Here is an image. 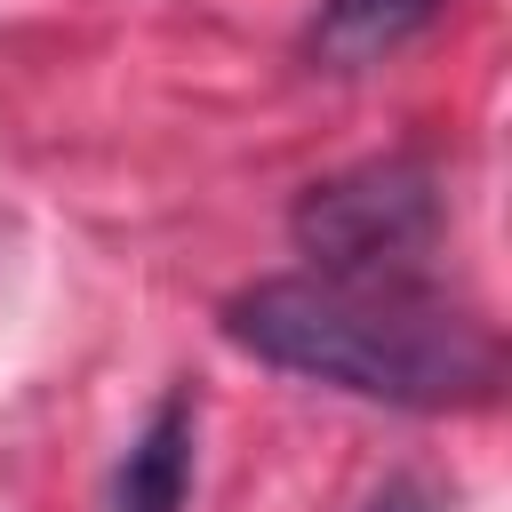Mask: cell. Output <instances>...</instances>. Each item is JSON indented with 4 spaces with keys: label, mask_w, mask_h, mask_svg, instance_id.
Segmentation results:
<instances>
[{
    "label": "cell",
    "mask_w": 512,
    "mask_h": 512,
    "mask_svg": "<svg viewBox=\"0 0 512 512\" xmlns=\"http://www.w3.org/2000/svg\"><path fill=\"white\" fill-rule=\"evenodd\" d=\"M224 336L288 376L392 400L448 408L496 392V336L416 280H256L224 304Z\"/></svg>",
    "instance_id": "1"
},
{
    "label": "cell",
    "mask_w": 512,
    "mask_h": 512,
    "mask_svg": "<svg viewBox=\"0 0 512 512\" xmlns=\"http://www.w3.org/2000/svg\"><path fill=\"white\" fill-rule=\"evenodd\" d=\"M288 232L320 280H408L440 240V184L416 160H360L344 176H320L296 200Z\"/></svg>",
    "instance_id": "2"
},
{
    "label": "cell",
    "mask_w": 512,
    "mask_h": 512,
    "mask_svg": "<svg viewBox=\"0 0 512 512\" xmlns=\"http://www.w3.org/2000/svg\"><path fill=\"white\" fill-rule=\"evenodd\" d=\"M192 432H200L192 392H168V400L144 416V432L128 440L104 512H184V488H192Z\"/></svg>",
    "instance_id": "3"
},
{
    "label": "cell",
    "mask_w": 512,
    "mask_h": 512,
    "mask_svg": "<svg viewBox=\"0 0 512 512\" xmlns=\"http://www.w3.org/2000/svg\"><path fill=\"white\" fill-rule=\"evenodd\" d=\"M440 8H448V0H320V16H312V56H320L328 72H360V64L408 48Z\"/></svg>",
    "instance_id": "4"
},
{
    "label": "cell",
    "mask_w": 512,
    "mask_h": 512,
    "mask_svg": "<svg viewBox=\"0 0 512 512\" xmlns=\"http://www.w3.org/2000/svg\"><path fill=\"white\" fill-rule=\"evenodd\" d=\"M368 512H432V496H424L416 480H392V488H376V496H368Z\"/></svg>",
    "instance_id": "5"
}]
</instances>
